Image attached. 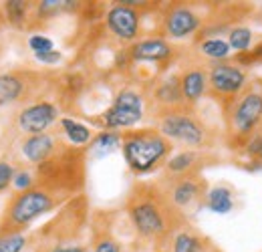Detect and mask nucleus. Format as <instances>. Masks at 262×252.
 Returning a JSON list of instances; mask_svg holds the SVG:
<instances>
[{
    "label": "nucleus",
    "instance_id": "1",
    "mask_svg": "<svg viewBox=\"0 0 262 252\" xmlns=\"http://www.w3.org/2000/svg\"><path fill=\"white\" fill-rule=\"evenodd\" d=\"M127 214L139 238L160 242L173 232L180 212L158 186H137L129 196Z\"/></svg>",
    "mask_w": 262,
    "mask_h": 252
},
{
    "label": "nucleus",
    "instance_id": "2",
    "mask_svg": "<svg viewBox=\"0 0 262 252\" xmlns=\"http://www.w3.org/2000/svg\"><path fill=\"white\" fill-rule=\"evenodd\" d=\"M123 159L133 174H149L169 159L171 141L165 139L158 129H139L123 133L121 141Z\"/></svg>",
    "mask_w": 262,
    "mask_h": 252
},
{
    "label": "nucleus",
    "instance_id": "3",
    "mask_svg": "<svg viewBox=\"0 0 262 252\" xmlns=\"http://www.w3.org/2000/svg\"><path fill=\"white\" fill-rule=\"evenodd\" d=\"M55 206H57V194L42 186L14 194L0 216V234L25 232L36 218L49 214Z\"/></svg>",
    "mask_w": 262,
    "mask_h": 252
},
{
    "label": "nucleus",
    "instance_id": "4",
    "mask_svg": "<svg viewBox=\"0 0 262 252\" xmlns=\"http://www.w3.org/2000/svg\"><path fill=\"white\" fill-rule=\"evenodd\" d=\"M158 131L165 139L186 148H202L208 143V129L190 107L158 115Z\"/></svg>",
    "mask_w": 262,
    "mask_h": 252
},
{
    "label": "nucleus",
    "instance_id": "5",
    "mask_svg": "<svg viewBox=\"0 0 262 252\" xmlns=\"http://www.w3.org/2000/svg\"><path fill=\"white\" fill-rule=\"evenodd\" d=\"M42 87V75L29 69H12L0 73V107L31 105Z\"/></svg>",
    "mask_w": 262,
    "mask_h": 252
},
{
    "label": "nucleus",
    "instance_id": "6",
    "mask_svg": "<svg viewBox=\"0 0 262 252\" xmlns=\"http://www.w3.org/2000/svg\"><path fill=\"white\" fill-rule=\"evenodd\" d=\"M262 123V93L246 91L230 105L228 127L236 137H252Z\"/></svg>",
    "mask_w": 262,
    "mask_h": 252
},
{
    "label": "nucleus",
    "instance_id": "7",
    "mask_svg": "<svg viewBox=\"0 0 262 252\" xmlns=\"http://www.w3.org/2000/svg\"><path fill=\"white\" fill-rule=\"evenodd\" d=\"M59 117H61V111L53 101H34L16 111V115L12 117V125L16 129V133H20L23 137H29V135L47 133L57 121H61Z\"/></svg>",
    "mask_w": 262,
    "mask_h": 252
},
{
    "label": "nucleus",
    "instance_id": "8",
    "mask_svg": "<svg viewBox=\"0 0 262 252\" xmlns=\"http://www.w3.org/2000/svg\"><path fill=\"white\" fill-rule=\"evenodd\" d=\"M143 105L145 97L137 89H121L113 105L103 115V125L107 129H121V127H133L143 119Z\"/></svg>",
    "mask_w": 262,
    "mask_h": 252
},
{
    "label": "nucleus",
    "instance_id": "9",
    "mask_svg": "<svg viewBox=\"0 0 262 252\" xmlns=\"http://www.w3.org/2000/svg\"><path fill=\"white\" fill-rule=\"evenodd\" d=\"M208 85L214 95L234 101L236 97H240L246 85V71L238 65L226 63V61L214 63L208 69Z\"/></svg>",
    "mask_w": 262,
    "mask_h": 252
},
{
    "label": "nucleus",
    "instance_id": "10",
    "mask_svg": "<svg viewBox=\"0 0 262 252\" xmlns=\"http://www.w3.org/2000/svg\"><path fill=\"white\" fill-rule=\"evenodd\" d=\"M165 186L160 188L167 198V202L178 210H188L192 208L196 202L204 198V180L198 178L196 174L192 176H182V178H167L164 180Z\"/></svg>",
    "mask_w": 262,
    "mask_h": 252
},
{
    "label": "nucleus",
    "instance_id": "11",
    "mask_svg": "<svg viewBox=\"0 0 262 252\" xmlns=\"http://www.w3.org/2000/svg\"><path fill=\"white\" fill-rule=\"evenodd\" d=\"M59 141L53 133H38V135H29L18 141L16 156H10L12 161L18 163H31V165H40L53 158L59 152Z\"/></svg>",
    "mask_w": 262,
    "mask_h": 252
},
{
    "label": "nucleus",
    "instance_id": "12",
    "mask_svg": "<svg viewBox=\"0 0 262 252\" xmlns=\"http://www.w3.org/2000/svg\"><path fill=\"white\" fill-rule=\"evenodd\" d=\"M202 27V16L192 6L186 4H173L164 14V34L167 38L182 40L192 36Z\"/></svg>",
    "mask_w": 262,
    "mask_h": 252
},
{
    "label": "nucleus",
    "instance_id": "13",
    "mask_svg": "<svg viewBox=\"0 0 262 252\" xmlns=\"http://www.w3.org/2000/svg\"><path fill=\"white\" fill-rule=\"evenodd\" d=\"M105 25L113 36H117L123 43H135V38L139 36V10L127 6L123 2H115V6H111L107 10L105 16Z\"/></svg>",
    "mask_w": 262,
    "mask_h": 252
},
{
    "label": "nucleus",
    "instance_id": "14",
    "mask_svg": "<svg viewBox=\"0 0 262 252\" xmlns=\"http://www.w3.org/2000/svg\"><path fill=\"white\" fill-rule=\"evenodd\" d=\"M151 99H154V105H156V109H158V115L188 107L186 101H184V95H182L180 77H178V75H169V77L162 79V81L156 85V89H154V93H151Z\"/></svg>",
    "mask_w": 262,
    "mask_h": 252
},
{
    "label": "nucleus",
    "instance_id": "15",
    "mask_svg": "<svg viewBox=\"0 0 262 252\" xmlns=\"http://www.w3.org/2000/svg\"><path fill=\"white\" fill-rule=\"evenodd\" d=\"M171 55L173 49L165 38H143L133 43L129 49L131 61L135 63H164Z\"/></svg>",
    "mask_w": 262,
    "mask_h": 252
},
{
    "label": "nucleus",
    "instance_id": "16",
    "mask_svg": "<svg viewBox=\"0 0 262 252\" xmlns=\"http://www.w3.org/2000/svg\"><path fill=\"white\" fill-rule=\"evenodd\" d=\"M180 87H182V95L188 107H194L198 101L206 95L210 89L208 85V71L204 67H188L182 71L180 75Z\"/></svg>",
    "mask_w": 262,
    "mask_h": 252
},
{
    "label": "nucleus",
    "instance_id": "17",
    "mask_svg": "<svg viewBox=\"0 0 262 252\" xmlns=\"http://www.w3.org/2000/svg\"><path fill=\"white\" fill-rule=\"evenodd\" d=\"M198 152L194 150H184L178 152L173 156H169V159L165 161V174L167 178H182V176H192L196 174L198 165Z\"/></svg>",
    "mask_w": 262,
    "mask_h": 252
},
{
    "label": "nucleus",
    "instance_id": "18",
    "mask_svg": "<svg viewBox=\"0 0 262 252\" xmlns=\"http://www.w3.org/2000/svg\"><path fill=\"white\" fill-rule=\"evenodd\" d=\"M4 16H6V23L14 29H27L29 27V18L33 14L34 4L33 2H27V0H8L4 2Z\"/></svg>",
    "mask_w": 262,
    "mask_h": 252
},
{
    "label": "nucleus",
    "instance_id": "19",
    "mask_svg": "<svg viewBox=\"0 0 262 252\" xmlns=\"http://www.w3.org/2000/svg\"><path fill=\"white\" fill-rule=\"evenodd\" d=\"M61 127H63V133H65V137L73 143V145H85V143H91V139L95 137L93 133H91V129L87 125H83V123H79V121H75V119H71V117H61Z\"/></svg>",
    "mask_w": 262,
    "mask_h": 252
},
{
    "label": "nucleus",
    "instance_id": "20",
    "mask_svg": "<svg viewBox=\"0 0 262 252\" xmlns=\"http://www.w3.org/2000/svg\"><path fill=\"white\" fill-rule=\"evenodd\" d=\"M206 204L214 214H228L234 208V200H232V192L224 186H216L206 194Z\"/></svg>",
    "mask_w": 262,
    "mask_h": 252
},
{
    "label": "nucleus",
    "instance_id": "21",
    "mask_svg": "<svg viewBox=\"0 0 262 252\" xmlns=\"http://www.w3.org/2000/svg\"><path fill=\"white\" fill-rule=\"evenodd\" d=\"M230 51L232 49H230L228 40H222L218 36H210L200 43V53L206 59H212L214 63H224L230 57Z\"/></svg>",
    "mask_w": 262,
    "mask_h": 252
},
{
    "label": "nucleus",
    "instance_id": "22",
    "mask_svg": "<svg viewBox=\"0 0 262 252\" xmlns=\"http://www.w3.org/2000/svg\"><path fill=\"white\" fill-rule=\"evenodd\" d=\"M202 238L198 236L192 228H180L173 234L171 250L173 252H202Z\"/></svg>",
    "mask_w": 262,
    "mask_h": 252
},
{
    "label": "nucleus",
    "instance_id": "23",
    "mask_svg": "<svg viewBox=\"0 0 262 252\" xmlns=\"http://www.w3.org/2000/svg\"><path fill=\"white\" fill-rule=\"evenodd\" d=\"M121 141H123V135L121 133H117L113 129H105V131L97 133L91 139V154H97V156L109 154V152L121 148Z\"/></svg>",
    "mask_w": 262,
    "mask_h": 252
},
{
    "label": "nucleus",
    "instance_id": "24",
    "mask_svg": "<svg viewBox=\"0 0 262 252\" xmlns=\"http://www.w3.org/2000/svg\"><path fill=\"white\" fill-rule=\"evenodd\" d=\"M228 45H230V49L240 51V53L248 51L250 45H252V31L246 29V27H236V29H232L228 36Z\"/></svg>",
    "mask_w": 262,
    "mask_h": 252
},
{
    "label": "nucleus",
    "instance_id": "25",
    "mask_svg": "<svg viewBox=\"0 0 262 252\" xmlns=\"http://www.w3.org/2000/svg\"><path fill=\"white\" fill-rule=\"evenodd\" d=\"M27 236L25 232H10L0 234V252H23L27 248Z\"/></svg>",
    "mask_w": 262,
    "mask_h": 252
},
{
    "label": "nucleus",
    "instance_id": "26",
    "mask_svg": "<svg viewBox=\"0 0 262 252\" xmlns=\"http://www.w3.org/2000/svg\"><path fill=\"white\" fill-rule=\"evenodd\" d=\"M36 186H38V184H36V176H34L31 170H27V167L16 170L14 180H12V188H14L16 194L27 192V190H33V188H36Z\"/></svg>",
    "mask_w": 262,
    "mask_h": 252
},
{
    "label": "nucleus",
    "instance_id": "27",
    "mask_svg": "<svg viewBox=\"0 0 262 252\" xmlns=\"http://www.w3.org/2000/svg\"><path fill=\"white\" fill-rule=\"evenodd\" d=\"M14 174H16V163L12 161V158L0 159V194L12 186Z\"/></svg>",
    "mask_w": 262,
    "mask_h": 252
},
{
    "label": "nucleus",
    "instance_id": "28",
    "mask_svg": "<svg viewBox=\"0 0 262 252\" xmlns=\"http://www.w3.org/2000/svg\"><path fill=\"white\" fill-rule=\"evenodd\" d=\"M29 47L34 55H40V53H49V51H55V45L49 36H42V34H33L29 36Z\"/></svg>",
    "mask_w": 262,
    "mask_h": 252
},
{
    "label": "nucleus",
    "instance_id": "29",
    "mask_svg": "<svg viewBox=\"0 0 262 252\" xmlns=\"http://www.w3.org/2000/svg\"><path fill=\"white\" fill-rule=\"evenodd\" d=\"M93 252H121V246H119V242H117V240H113V238L105 236V238L97 240V244H95Z\"/></svg>",
    "mask_w": 262,
    "mask_h": 252
},
{
    "label": "nucleus",
    "instance_id": "30",
    "mask_svg": "<svg viewBox=\"0 0 262 252\" xmlns=\"http://www.w3.org/2000/svg\"><path fill=\"white\" fill-rule=\"evenodd\" d=\"M246 148H248V154H250V156L262 159V133H254V135L250 137V141H248Z\"/></svg>",
    "mask_w": 262,
    "mask_h": 252
},
{
    "label": "nucleus",
    "instance_id": "31",
    "mask_svg": "<svg viewBox=\"0 0 262 252\" xmlns=\"http://www.w3.org/2000/svg\"><path fill=\"white\" fill-rule=\"evenodd\" d=\"M36 57V61L42 65H57L61 63V59H63V55L59 53V51H49V53H40V55H34Z\"/></svg>",
    "mask_w": 262,
    "mask_h": 252
},
{
    "label": "nucleus",
    "instance_id": "32",
    "mask_svg": "<svg viewBox=\"0 0 262 252\" xmlns=\"http://www.w3.org/2000/svg\"><path fill=\"white\" fill-rule=\"evenodd\" d=\"M51 252H85L83 246H55L51 248Z\"/></svg>",
    "mask_w": 262,
    "mask_h": 252
},
{
    "label": "nucleus",
    "instance_id": "33",
    "mask_svg": "<svg viewBox=\"0 0 262 252\" xmlns=\"http://www.w3.org/2000/svg\"><path fill=\"white\" fill-rule=\"evenodd\" d=\"M254 61H262V45H258V47L250 53V63H254Z\"/></svg>",
    "mask_w": 262,
    "mask_h": 252
},
{
    "label": "nucleus",
    "instance_id": "34",
    "mask_svg": "<svg viewBox=\"0 0 262 252\" xmlns=\"http://www.w3.org/2000/svg\"><path fill=\"white\" fill-rule=\"evenodd\" d=\"M4 23H6V16H4V10H0V29L4 27Z\"/></svg>",
    "mask_w": 262,
    "mask_h": 252
}]
</instances>
